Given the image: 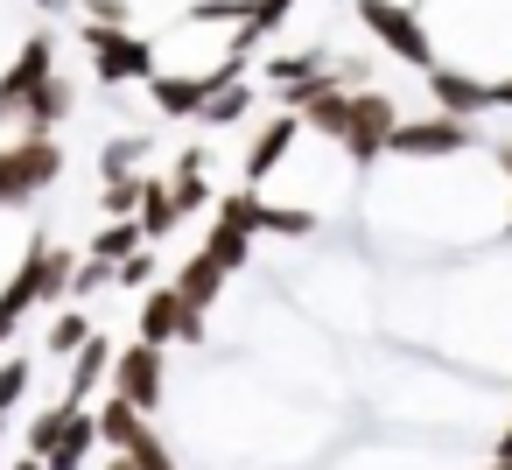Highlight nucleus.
I'll return each instance as SVG.
<instances>
[{"label":"nucleus","mask_w":512,"mask_h":470,"mask_svg":"<svg viewBox=\"0 0 512 470\" xmlns=\"http://www.w3.org/2000/svg\"><path fill=\"white\" fill-rule=\"evenodd\" d=\"M57 78V36L50 29H36L22 50H15V64L0 71V120L8 127H22L29 120V106H36V92Z\"/></svg>","instance_id":"obj_4"},{"label":"nucleus","mask_w":512,"mask_h":470,"mask_svg":"<svg viewBox=\"0 0 512 470\" xmlns=\"http://www.w3.org/2000/svg\"><path fill=\"white\" fill-rule=\"evenodd\" d=\"M141 246H148L141 218H120V225H99V239H92V260H106V267H127Z\"/></svg>","instance_id":"obj_18"},{"label":"nucleus","mask_w":512,"mask_h":470,"mask_svg":"<svg viewBox=\"0 0 512 470\" xmlns=\"http://www.w3.org/2000/svg\"><path fill=\"white\" fill-rule=\"evenodd\" d=\"M71 113H78V85H71V78H50V85L36 92L29 120H22V134H57V127H64Z\"/></svg>","instance_id":"obj_13"},{"label":"nucleus","mask_w":512,"mask_h":470,"mask_svg":"<svg viewBox=\"0 0 512 470\" xmlns=\"http://www.w3.org/2000/svg\"><path fill=\"white\" fill-rule=\"evenodd\" d=\"M176 295H183V309H197V316H211V302L225 295V274L204 260V253H190L183 267H176V281H169Z\"/></svg>","instance_id":"obj_12"},{"label":"nucleus","mask_w":512,"mask_h":470,"mask_svg":"<svg viewBox=\"0 0 512 470\" xmlns=\"http://www.w3.org/2000/svg\"><path fill=\"white\" fill-rule=\"evenodd\" d=\"M491 470H512V463H491Z\"/></svg>","instance_id":"obj_39"},{"label":"nucleus","mask_w":512,"mask_h":470,"mask_svg":"<svg viewBox=\"0 0 512 470\" xmlns=\"http://www.w3.org/2000/svg\"><path fill=\"white\" fill-rule=\"evenodd\" d=\"M22 393H29V358H0V414L22 407Z\"/></svg>","instance_id":"obj_28"},{"label":"nucleus","mask_w":512,"mask_h":470,"mask_svg":"<svg viewBox=\"0 0 512 470\" xmlns=\"http://www.w3.org/2000/svg\"><path fill=\"white\" fill-rule=\"evenodd\" d=\"M190 22H253V0H197V8H190Z\"/></svg>","instance_id":"obj_27"},{"label":"nucleus","mask_w":512,"mask_h":470,"mask_svg":"<svg viewBox=\"0 0 512 470\" xmlns=\"http://www.w3.org/2000/svg\"><path fill=\"white\" fill-rule=\"evenodd\" d=\"M463 148H477V120H449V113L400 120V134L386 141V155H407V162H421V155H463Z\"/></svg>","instance_id":"obj_8"},{"label":"nucleus","mask_w":512,"mask_h":470,"mask_svg":"<svg viewBox=\"0 0 512 470\" xmlns=\"http://www.w3.org/2000/svg\"><path fill=\"white\" fill-rule=\"evenodd\" d=\"M106 281H120V267H106V260H92V253H85V260H78V274H71V302H85V295H92V288H106Z\"/></svg>","instance_id":"obj_29"},{"label":"nucleus","mask_w":512,"mask_h":470,"mask_svg":"<svg viewBox=\"0 0 512 470\" xmlns=\"http://www.w3.org/2000/svg\"><path fill=\"white\" fill-rule=\"evenodd\" d=\"M197 253H204V260H211V267H218V274L232 281V274H239V267L253 260V239H246V232H232V225H211V239H204Z\"/></svg>","instance_id":"obj_20"},{"label":"nucleus","mask_w":512,"mask_h":470,"mask_svg":"<svg viewBox=\"0 0 512 470\" xmlns=\"http://www.w3.org/2000/svg\"><path fill=\"white\" fill-rule=\"evenodd\" d=\"M15 330H22V316H8V309H0V344H15Z\"/></svg>","instance_id":"obj_33"},{"label":"nucleus","mask_w":512,"mask_h":470,"mask_svg":"<svg viewBox=\"0 0 512 470\" xmlns=\"http://www.w3.org/2000/svg\"><path fill=\"white\" fill-rule=\"evenodd\" d=\"M43 8H50V15H71V8H78V0H43Z\"/></svg>","instance_id":"obj_36"},{"label":"nucleus","mask_w":512,"mask_h":470,"mask_svg":"<svg viewBox=\"0 0 512 470\" xmlns=\"http://www.w3.org/2000/svg\"><path fill=\"white\" fill-rule=\"evenodd\" d=\"M141 183H148V176H106V190H99V211H106V225H120V218H141Z\"/></svg>","instance_id":"obj_22"},{"label":"nucleus","mask_w":512,"mask_h":470,"mask_svg":"<svg viewBox=\"0 0 512 470\" xmlns=\"http://www.w3.org/2000/svg\"><path fill=\"white\" fill-rule=\"evenodd\" d=\"M141 148H148V141H113V148H106V176H127V169L141 162Z\"/></svg>","instance_id":"obj_31"},{"label":"nucleus","mask_w":512,"mask_h":470,"mask_svg":"<svg viewBox=\"0 0 512 470\" xmlns=\"http://www.w3.org/2000/svg\"><path fill=\"white\" fill-rule=\"evenodd\" d=\"M78 43L92 50V71L106 78V85H148L155 78V43H141V36H127V29H99V22H85L78 29Z\"/></svg>","instance_id":"obj_5"},{"label":"nucleus","mask_w":512,"mask_h":470,"mask_svg":"<svg viewBox=\"0 0 512 470\" xmlns=\"http://www.w3.org/2000/svg\"><path fill=\"white\" fill-rule=\"evenodd\" d=\"M148 281H155V246H141V253L120 267V288H148Z\"/></svg>","instance_id":"obj_30"},{"label":"nucleus","mask_w":512,"mask_h":470,"mask_svg":"<svg viewBox=\"0 0 512 470\" xmlns=\"http://www.w3.org/2000/svg\"><path fill=\"white\" fill-rule=\"evenodd\" d=\"M176 225H183V211H176V190H169L162 176H148V183H141V232H148V239H169Z\"/></svg>","instance_id":"obj_17"},{"label":"nucleus","mask_w":512,"mask_h":470,"mask_svg":"<svg viewBox=\"0 0 512 470\" xmlns=\"http://www.w3.org/2000/svg\"><path fill=\"white\" fill-rule=\"evenodd\" d=\"M260 211H267V197H253V190H232V197H218V225H232V232H260Z\"/></svg>","instance_id":"obj_25"},{"label":"nucleus","mask_w":512,"mask_h":470,"mask_svg":"<svg viewBox=\"0 0 512 470\" xmlns=\"http://www.w3.org/2000/svg\"><path fill=\"white\" fill-rule=\"evenodd\" d=\"M302 134H323V141H337V148H344V134H351V92L316 99V106L302 113Z\"/></svg>","instance_id":"obj_19"},{"label":"nucleus","mask_w":512,"mask_h":470,"mask_svg":"<svg viewBox=\"0 0 512 470\" xmlns=\"http://www.w3.org/2000/svg\"><path fill=\"white\" fill-rule=\"evenodd\" d=\"M183 323H190V309H183V295L176 288H148L141 295V344H183Z\"/></svg>","instance_id":"obj_11"},{"label":"nucleus","mask_w":512,"mask_h":470,"mask_svg":"<svg viewBox=\"0 0 512 470\" xmlns=\"http://www.w3.org/2000/svg\"><path fill=\"white\" fill-rule=\"evenodd\" d=\"M498 463H512V421H505V435H498Z\"/></svg>","instance_id":"obj_35"},{"label":"nucleus","mask_w":512,"mask_h":470,"mask_svg":"<svg viewBox=\"0 0 512 470\" xmlns=\"http://www.w3.org/2000/svg\"><path fill=\"white\" fill-rule=\"evenodd\" d=\"M400 134V106L379 92V85H365V92H351V134H344V155L358 162V169H372L379 155H386V141Z\"/></svg>","instance_id":"obj_6"},{"label":"nucleus","mask_w":512,"mask_h":470,"mask_svg":"<svg viewBox=\"0 0 512 470\" xmlns=\"http://www.w3.org/2000/svg\"><path fill=\"white\" fill-rule=\"evenodd\" d=\"M106 470H134V463H127V456H106Z\"/></svg>","instance_id":"obj_37"},{"label":"nucleus","mask_w":512,"mask_h":470,"mask_svg":"<svg viewBox=\"0 0 512 470\" xmlns=\"http://www.w3.org/2000/svg\"><path fill=\"white\" fill-rule=\"evenodd\" d=\"M0 435H8V421H0Z\"/></svg>","instance_id":"obj_40"},{"label":"nucleus","mask_w":512,"mask_h":470,"mask_svg":"<svg viewBox=\"0 0 512 470\" xmlns=\"http://www.w3.org/2000/svg\"><path fill=\"white\" fill-rule=\"evenodd\" d=\"M113 358H120V351H113L106 337H92V344L71 358V393H64V400H71V407H85V393H92L99 379H113Z\"/></svg>","instance_id":"obj_15"},{"label":"nucleus","mask_w":512,"mask_h":470,"mask_svg":"<svg viewBox=\"0 0 512 470\" xmlns=\"http://www.w3.org/2000/svg\"><path fill=\"white\" fill-rule=\"evenodd\" d=\"M92 442H99V421H92V414H78V421H71V435H64V449H57V456H50L43 470H85Z\"/></svg>","instance_id":"obj_23"},{"label":"nucleus","mask_w":512,"mask_h":470,"mask_svg":"<svg viewBox=\"0 0 512 470\" xmlns=\"http://www.w3.org/2000/svg\"><path fill=\"white\" fill-rule=\"evenodd\" d=\"M78 260H85V253L36 239V246H29V260L15 267V281L0 288V309H8V316H29L36 302H71V274H78Z\"/></svg>","instance_id":"obj_1"},{"label":"nucleus","mask_w":512,"mask_h":470,"mask_svg":"<svg viewBox=\"0 0 512 470\" xmlns=\"http://www.w3.org/2000/svg\"><path fill=\"white\" fill-rule=\"evenodd\" d=\"M260 232H274V239H309V232H316V211H295V204H267V211H260Z\"/></svg>","instance_id":"obj_26"},{"label":"nucleus","mask_w":512,"mask_h":470,"mask_svg":"<svg viewBox=\"0 0 512 470\" xmlns=\"http://www.w3.org/2000/svg\"><path fill=\"white\" fill-rule=\"evenodd\" d=\"M498 169L512 176V141H498ZM505 232H512V218H505Z\"/></svg>","instance_id":"obj_34"},{"label":"nucleus","mask_w":512,"mask_h":470,"mask_svg":"<svg viewBox=\"0 0 512 470\" xmlns=\"http://www.w3.org/2000/svg\"><path fill=\"white\" fill-rule=\"evenodd\" d=\"M428 92H435V113H449V120L491 113V85H484V78H463V71H449V64L428 71Z\"/></svg>","instance_id":"obj_9"},{"label":"nucleus","mask_w":512,"mask_h":470,"mask_svg":"<svg viewBox=\"0 0 512 470\" xmlns=\"http://www.w3.org/2000/svg\"><path fill=\"white\" fill-rule=\"evenodd\" d=\"M78 8H85L99 29H120V22H127V0H78Z\"/></svg>","instance_id":"obj_32"},{"label":"nucleus","mask_w":512,"mask_h":470,"mask_svg":"<svg viewBox=\"0 0 512 470\" xmlns=\"http://www.w3.org/2000/svg\"><path fill=\"white\" fill-rule=\"evenodd\" d=\"M246 106H253V85L239 78V85H225V92H211V106L197 113L204 127H232V120H246Z\"/></svg>","instance_id":"obj_24"},{"label":"nucleus","mask_w":512,"mask_h":470,"mask_svg":"<svg viewBox=\"0 0 512 470\" xmlns=\"http://www.w3.org/2000/svg\"><path fill=\"white\" fill-rule=\"evenodd\" d=\"M162 393H169V365H162V351L141 344V337L120 344V358H113V400H127L134 414H155Z\"/></svg>","instance_id":"obj_7"},{"label":"nucleus","mask_w":512,"mask_h":470,"mask_svg":"<svg viewBox=\"0 0 512 470\" xmlns=\"http://www.w3.org/2000/svg\"><path fill=\"white\" fill-rule=\"evenodd\" d=\"M92 421H99V442H106L113 456H127V449H134V442H141V435L155 428V421H148V414H134L127 400H106V407H99Z\"/></svg>","instance_id":"obj_14"},{"label":"nucleus","mask_w":512,"mask_h":470,"mask_svg":"<svg viewBox=\"0 0 512 470\" xmlns=\"http://www.w3.org/2000/svg\"><path fill=\"white\" fill-rule=\"evenodd\" d=\"M64 176V148L57 134H22L0 148V211H29L36 190H50Z\"/></svg>","instance_id":"obj_2"},{"label":"nucleus","mask_w":512,"mask_h":470,"mask_svg":"<svg viewBox=\"0 0 512 470\" xmlns=\"http://www.w3.org/2000/svg\"><path fill=\"white\" fill-rule=\"evenodd\" d=\"M15 470H43V463H36V456H29V463H15Z\"/></svg>","instance_id":"obj_38"},{"label":"nucleus","mask_w":512,"mask_h":470,"mask_svg":"<svg viewBox=\"0 0 512 470\" xmlns=\"http://www.w3.org/2000/svg\"><path fill=\"white\" fill-rule=\"evenodd\" d=\"M351 8H358V22L372 29V43H379L386 57L414 64L421 78L435 71V43H428V29H421V15H414V8H400V0H351Z\"/></svg>","instance_id":"obj_3"},{"label":"nucleus","mask_w":512,"mask_h":470,"mask_svg":"<svg viewBox=\"0 0 512 470\" xmlns=\"http://www.w3.org/2000/svg\"><path fill=\"white\" fill-rule=\"evenodd\" d=\"M92 337H99V330H92V316H85V309H64V316L43 330V351H50V358H78Z\"/></svg>","instance_id":"obj_21"},{"label":"nucleus","mask_w":512,"mask_h":470,"mask_svg":"<svg viewBox=\"0 0 512 470\" xmlns=\"http://www.w3.org/2000/svg\"><path fill=\"white\" fill-rule=\"evenodd\" d=\"M295 134H302V120L295 113H274L260 134H253V148H246V183H267L281 162H288V148H295Z\"/></svg>","instance_id":"obj_10"},{"label":"nucleus","mask_w":512,"mask_h":470,"mask_svg":"<svg viewBox=\"0 0 512 470\" xmlns=\"http://www.w3.org/2000/svg\"><path fill=\"white\" fill-rule=\"evenodd\" d=\"M85 407H71V400H57V407H43L36 421H29V456L36 463H50L57 449H64V435H71V421H78Z\"/></svg>","instance_id":"obj_16"}]
</instances>
